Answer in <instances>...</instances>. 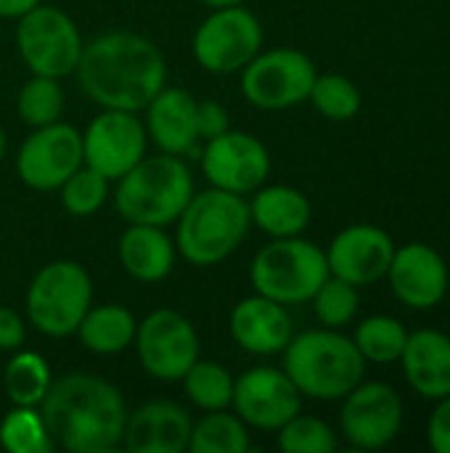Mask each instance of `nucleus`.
<instances>
[{
	"instance_id": "a878e982",
	"label": "nucleus",
	"mask_w": 450,
	"mask_h": 453,
	"mask_svg": "<svg viewBox=\"0 0 450 453\" xmlns=\"http://www.w3.org/2000/svg\"><path fill=\"white\" fill-rule=\"evenodd\" d=\"M50 366L40 353L21 348L13 350L3 372V390L13 406H40L50 390Z\"/></svg>"
},
{
	"instance_id": "b1692460",
	"label": "nucleus",
	"mask_w": 450,
	"mask_h": 453,
	"mask_svg": "<svg viewBox=\"0 0 450 453\" xmlns=\"http://www.w3.org/2000/svg\"><path fill=\"white\" fill-rule=\"evenodd\" d=\"M252 226L271 239L300 236L310 226V202L292 186H260L249 199Z\"/></svg>"
},
{
	"instance_id": "20e7f679",
	"label": "nucleus",
	"mask_w": 450,
	"mask_h": 453,
	"mask_svg": "<svg viewBox=\"0 0 450 453\" xmlns=\"http://www.w3.org/2000/svg\"><path fill=\"white\" fill-rule=\"evenodd\" d=\"M175 226V250L191 265L212 268L231 257L252 228L249 199L210 186L188 199Z\"/></svg>"
},
{
	"instance_id": "4468645a",
	"label": "nucleus",
	"mask_w": 450,
	"mask_h": 453,
	"mask_svg": "<svg viewBox=\"0 0 450 453\" xmlns=\"http://www.w3.org/2000/svg\"><path fill=\"white\" fill-rule=\"evenodd\" d=\"M339 427L345 441L358 451L390 446L403 427V401L387 382H358L345 398Z\"/></svg>"
},
{
	"instance_id": "c85d7f7f",
	"label": "nucleus",
	"mask_w": 450,
	"mask_h": 453,
	"mask_svg": "<svg viewBox=\"0 0 450 453\" xmlns=\"http://www.w3.org/2000/svg\"><path fill=\"white\" fill-rule=\"evenodd\" d=\"M183 393L186 398L199 406L202 411H217V409H231L233 401V374L215 361H196L186 374H183Z\"/></svg>"
},
{
	"instance_id": "9b49d317",
	"label": "nucleus",
	"mask_w": 450,
	"mask_h": 453,
	"mask_svg": "<svg viewBox=\"0 0 450 453\" xmlns=\"http://www.w3.org/2000/svg\"><path fill=\"white\" fill-rule=\"evenodd\" d=\"M135 353L143 372L159 382H178L199 361V334L194 324L170 308L149 313L135 329Z\"/></svg>"
},
{
	"instance_id": "7ed1b4c3",
	"label": "nucleus",
	"mask_w": 450,
	"mask_h": 453,
	"mask_svg": "<svg viewBox=\"0 0 450 453\" xmlns=\"http://www.w3.org/2000/svg\"><path fill=\"white\" fill-rule=\"evenodd\" d=\"M284 372L313 401H342L358 382H363L366 361L353 337L337 329H310L294 334L284 348Z\"/></svg>"
},
{
	"instance_id": "58836bf2",
	"label": "nucleus",
	"mask_w": 450,
	"mask_h": 453,
	"mask_svg": "<svg viewBox=\"0 0 450 453\" xmlns=\"http://www.w3.org/2000/svg\"><path fill=\"white\" fill-rule=\"evenodd\" d=\"M42 0H0V19H21Z\"/></svg>"
},
{
	"instance_id": "9d476101",
	"label": "nucleus",
	"mask_w": 450,
	"mask_h": 453,
	"mask_svg": "<svg viewBox=\"0 0 450 453\" xmlns=\"http://www.w3.org/2000/svg\"><path fill=\"white\" fill-rule=\"evenodd\" d=\"M316 74L310 56L297 48L260 50L241 69V93L252 106L278 111L308 101Z\"/></svg>"
},
{
	"instance_id": "393cba45",
	"label": "nucleus",
	"mask_w": 450,
	"mask_h": 453,
	"mask_svg": "<svg viewBox=\"0 0 450 453\" xmlns=\"http://www.w3.org/2000/svg\"><path fill=\"white\" fill-rule=\"evenodd\" d=\"M135 329H138L135 316L125 305L109 303L95 308L90 305L74 334L80 337L82 348H88L95 356H119L133 345Z\"/></svg>"
},
{
	"instance_id": "cd10ccee",
	"label": "nucleus",
	"mask_w": 450,
	"mask_h": 453,
	"mask_svg": "<svg viewBox=\"0 0 450 453\" xmlns=\"http://www.w3.org/2000/svg\"><path fill=\"white\" fill-rule=\"evenodd\" d=\"M353 342L366 364H395L403 356L408 332L393 316H369L355 326Z\"/></svg>"
},
{
	"instance_id": "0eeeda50",
	"label": "nucleus",
	"mask_w": 450,
	"mask_h": 453,
	"mask_svg": "<svg viewBox=\"0 0 450 453\" xmlns=\"http://www.w3.org/2000/svg\"><path fill=\"white\" fill-rule=\"evenodd\" d=\"M90 303V273L74 260H53L42 265L29 281L27 319L40 334L61 340L77 332Z\"/></svg>"
},
{
	"instance_id": "bb28decb",
	"label": "nucleus",
	"mask_w": 450,
	"mask_h": 453,
	"mask_svg": "<svg viewBox=\"0 0 450 453\" xmlns=\"http://www.w3.org/2000/svg\"><path fill=\"white\" fill-rule=\"evenodd\" d=\"M252 449L247 425L228 409L207 411L191 430L188 451L194 453H247Z\"/></svg>"
},
{
	"instance_id": "5701e85b",
	"label": "nucleus",
	"mask_w": 450,
	"mask_h": 453,
	"mask_svg": "<svg viewBox=\"0 0 450 453\" xmlns=\"http://www.w3.org/2000/svg\"><path fill=\"white\" fill-rule=\"evenodd\" d=\"M175 244L159 226L127 223V231L119 236V263L122 268L143 284H156L172 273Z\"/></svg>"
},
{
	"instance_id": "72a5a7b5",
	"label": "nucleus",
	"mask_w": 450,
	"mask_h": 453,
	"mask_svg": "<svg viewBox=\"0 0 450 453\" xmlns=\"http://www.w3.org/2000/svg\"><path fill=\"white\" fill-rule=\"evenodd\" d=\"M310 303H313V311H316V316H318V321L324 326L342 329L355 319L361 297H358V287H353L350 281L337 279V276L329 273V279L310 297Z\"/></svg>"
},
{
	"instance_id": "f03ea898",
	"label": "nucleus",
	"mask_w": 450,
	"mask_h": 453,
	"mask_svg": "<svg viewBox=\"0 0 450 453\" xmlns=\"http://www.w3.org/2000/svg\"><path fill=\"white\" fill-rule=\"evenodd\" d=\"M56 449L109 453L122 446L127 406L122 393L93 374H69L50 382L37 406Z\"/></svg>"
},
{
	"instance_id": "a19ab883",
	"label": "nucleus",
	"mask_w": 450,
	"mask_h": 453,
	"mask_svg": "<svg viewBox=\"0 0 450 453\" xmlns=\"http://www.w3.org/2000/svg\"><path fill=\"white\" fill-rule=\"evenodd\" d=\"M3 154H5V130L0 125V159H3Z\"/></svg>"
},
{
	"instance_id": "e433bc0d",
	"label": "nucleus",
	"mask_w": 450,
	"mask_h": 453,
	"mask_svg": "<svg viewBox=\"0 0 450 453\" xmlns=\"http://www.w3.org/2000/svg\"><path fill=\"white\" fill-rule=\"evenodd\" d=\"M435 411L427 422V443L435 453H450V395L435 401Z\"/></svg>"
},
{
	"instance_id": "f257e3e1",
	"label": "nucleus",
	"mask_w": 450,
	"mask_h": 453,
	"mask_svg": "<svg viewBox=\"0 0 450 453\" xmlns=\"http://www.w3.org/2000/svg\"><path fill=\"white\" fill-rule=\"evenodd\" d=\"M74 74L101 109L143 111L167 85V61L149 37L114 29L82 45Z\"/></svg>"
},
{
	"instance_id": "c9c22d12",
	"label": "nucleus",
	"mask_w": 450,
	"mask_h": 453,
	"mask_svg": "<svg viewBox=\"0 0 450 453\" xmlns=\"http://www.w3.org/2000/svg\"><path fill=\"white\" fill-rule=\"evenodd\" d=\"M228 130H231V114L223 104H217V101L196 104V133H199L202 143H207Z\"/></svg>"
},
{
	"instance_id": "7c9ffc66",
	"label": "nucleus",
	"mask_w": 450,
	"mask_h": 453,
	"mask_svg": "<svg viewBox=\"0 0 450 453\" xmlns=\"http://www.w3.org/2000/svg\"><path fill=\"white\" fill-rule=\"evenodd\" d=\"M64 111V90L56 77L32 74L16 96V114L29 127H42L58 122Z\"/></svg>"
},
{
	"instance_id": "39448f33",
	"label": "nucleus",
	"mask_w": 450,
	"mask_h": 453,
	"mask_svg": "<svg viewBox=\"0 0 450 453\" xmlns=\"http://www.w3.org/2000/svg\"><path fill=\"white\" fill-rule=\"evenodd\" d=\"M194 196V178L183 157L159 151L130 167L114 191V207L127 223L170 226Z\"/></svg>"
},
{
	"instance_id": "412c9836",
	"label": "nucleus",
	"mask_w": 450,
	"mask_h": 453,
	"mask_svg": "<svg viewBox=\"0 0 450 453\" xmlns=\"http://www.w3.org/2000/svg\"><path fill=\"white\" fill-rule=\"evenodd\" d=\"M231 337L236 340L239 348H244L252 356H276L284 353L289 340L294 337V324L286 311V305L252 295L244 297L233 311H231Z\"/></svg>"
},
{
	"instance_id": "4be33fe9",
	"label": "nucleus",
	"mask_w": 450,
	"mask_h": 453,
	"mask_svg": "<svg viewBox=\"0 0 450 453\" xmlns=\"http://www.w3.org/2000/svg\"><path fill=\"white\" fill-rule=\"evenodd\" d=\"M408 385L430 401L450 395V337L438 329L408 334L400 356Z\"/></svg>"
},
{
	"instance_id": "f3484780",
	"label": "nucleus",
	"mask_w": 450,
	"mask_h": 453,
	"mask_svg": "<svg viewBox=\"0 0 450 453\" xmlns=\"http://www.w3.org/2000/svg\"><path fill=\"white\" fill-rule=\"evenodd\" d=\"M393 255L395 242L385 228L358 223L332 239L326 250V263L332 276L345 279L353 287H369L387 276Z\"/></svg>"
},
{
	"instance_id": "6e6552de",
	"label": "nucleus",
	"mask_w": 450,
	"mask_h": 453,
	"mask_svg": "<svg viewBox=\"0 0 450 453\" xmlns=\"http://www.w3.org/2000/svg\"><path fill=\"white\" fill-rule=\"evenodd\" d=\"M16 21V50L32 74L61 80L77 69L85 42L72 16L40 3Z\"/></svg>"
},
{
	"instance_id": "ddd939ff",
	"label": "nucleus",
	"mask_w": 450,
	"mask_h": 453,
	"mask_svg": "<svg viewBox=\"0 0 450 453\" xmlns=\"http://www.w3.org/2000/svg\"><path fill=\"white\" fill-rule=\"evenodd\" d=\"M82 162V133L66 122L32 127L16 154V173L34 191H58Z\"/></svg>"
},
{
	"instance_id": "dca6fc26",
	"label": "nucleus",
	"mask_w": 450,
	"mask_h": 453,
	"mask_svg": "<svg viewBox=\"0 0 450 453\" xmlns=\"http://www.w3.org/2000/svg\"><path fill=\"white\" fill-rule=\"evenodd\" d=\"M231 406L244 425L276 433L302 411V393L284 369L257 366L236 380Z\"/></svg>"
},
{
	"instance_id": "4c0bfd02",
	"label": "nucleus",
	"mask_w": 450,
	"mask_h": 453,
	"mask_svg": "<svg viewBox=\"0 0 450 453\" xmlns=\"http://www.w3.org/2000/svg\"><path fill=\"white\" fill-rule=\"evenodd\" d=\"M27 329H24V319L13 311L0 305V350L13 353L24 345Z\"/></svg>"
},
{
	"instance_id": "a211bd4d",
	"label": "nucleus",
	"mask_w": 450,
	"mask_h": 453,
	"mask_svg": "<svg viewBox=\"0 0 450 453\" xmlns=\"http://www.w3.org/2000/svg\"><path fill=\"white\" fill-rule=\"evenodd\" d=\"M393 295L416 311H430L440 305L448 295L450 273L443 255L422 242L395 247L387 276Z\"/></svg>"
},
{
	"instance_id": "aec40b11",
	"label": "nucleus",
	"mask_w": 450,
	"mask_h": 453,
	"mask_svg": "<svg viewBox=\"0 0 450 453\" xmlns=\"http://www.w3.org/2000/svg\"><path fill=\"white\" fill-rule=\"evenodd\" d=\"M194 419L172 401H149L127 414L122 446L130 453H183L188 451Z\"/></svg>"
},
{
	"instance_id": "473e14b6",
	"label": "nucleus",
	"mask_w": 450,
	"mask_h": 453,
	"mask_svg": "<svg viewBox=\"0 0 450 453\" xmlns=\"http://www.w3.org/2000/svg\"><path fill=\"white\" fill-rule=\"evenodd\" d=\"M109 178H103L101 173H95L88 165H80L58 188L61 191V207L74 215V218H88L93 212H98L106 199H109Z\"/></svg>"
},
{
	"instance_id": "c756f323",
	"label": "nucleus",
	"mask_w": 450,
	"mask_h": 453,
	"mask_svg": "<svg viewBox=\"0 0 450 453\" xmlns=\"http://www.w3.org/2000/svg\"><path fill=\"white\" fill-rule=\"evenodd\" d=\"M0 446L11 453L56 451V443L37 406H13L0 419Z\"/></svg>"
},
{
	"instance_id": "1a4fd4ad",
	"label": "nucleus",
	"mask_w": 450,
	"mask_h": 453,
	"mask_svg": "<svg viewBox=\"0 0 450 453\" xmlns=\"http://www.w3.org/2000/svg\"><path fill=\"white\" fill-rule=\"evenodd\" d=\"M194 58L212 74L241 72L263 48L260 19L239 5L215 8L194 32Z\"/></svg>"
},
{
	"instance_id": "f8f14e48",
	"label": "nucleus",
	"mask_w": 450,
	"mask_h": 453,
	"mask_svg": "<svg viewBox=\"0 0 450 453\" xmlns=\"http://www.w3.org/2000/svg\"><path fill=\"white\" fill-rule=\"evenodd\" d=\"M149 149V133L138 111L103 109L82 133V162L109 180H119Z\"/></svg>"
},
{
	"instance_id": "423d86ee",
	"label": "nucleus",
	"mask_w": 450,
	"mask_h": 453,
	"mask_svg": "<svg viewBox=\"0 0 450 453\" xmlns=\"http://www.w3.org/2000/svg\"><path fill=\"white\" fill-rule=\"evenodd\" d=\"M326 279V252L300 236L268 242L249 265V281L255 292L281 305L310 303V297Z\"/></svg>"
},
{
	"instance_id": "ea45409f",
	"label": "nucleus",
	"mask_w": 450,
	"mask_h": 453,
	"mask_svg": "<svg viewBox=\"0 0 450 453\" xmlns=\"http://www.w3.org/2000/svg\"><path fill=\"white\" fill-rule=\"evenodd\" d=\"M202 5H207V8H228V5H239V3H244V0H199Z\"/></svg>"
},
{
	"instance_id": "6ab92c4d",
	"label": "nucleus",
	"mask_w": 450,
	"mask_h": 453,
	"mask_svg": "<svg viewBox=\"0 0 450 453\" xmlns=\"http://www.w3.org/2000/svg\"><path fill=\"white\" fill-rule=\"evenodd\" d=\"M196 104L199 101L186 88L164 85L143 109L149 141H154L156 149L164 154L199 157L202 141L196 133Z\"/></svg>"
},
{
	"instance_id": "2f4dec72",
	"label": "nucleus",
	"mask_w": 450,
	"mask_h": 453,
	"mask_svg": "<svg viewBox=\"0 0 450 453\" xmlns=\"http://www.w3.org/2000/svg\"><path fill=\"white\" fill-rule=\"evenodd\" d=\"M308 101H313V106L334 122H347L361 111V90L342 74H316Z\"/></svg>"
},
{
	"instance_id": "2eb2a0df",
	"label": "nucleus",
	"mask_w": 450,
	"mask_h": 453,
	"mask_svg": "<svg viewBox=\"0 0 450 453\" xmlns=\"http://www.w3.org/2000/svg\"><path fill=\"white\" fill-rule=\"evenodd\" d=\"M199 162L210 186L239 196L255 194L271 175V154L265 143L233 127L207 141Z\"/></svg>"
},
{
	"instance_id": "f704fd0d",
	"label": "nucleus",
	"mask_w": 450,
	"mask_h": 453,
	"mask_svg": "<svg viewBox=\"0 0 450 453\" xmlns=\"http://www.w3.org/2000/svg\"><path fill=\"white\" fill-rule=\"evenodd\" d=\"M278 433V449L284 453H332L337 451V433L318 417L294 414Z\"/></svg>"
}]
</instances>
